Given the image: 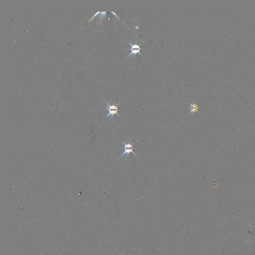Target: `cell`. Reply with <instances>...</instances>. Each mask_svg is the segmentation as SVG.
Listing matches in <instances>:
<instances>
[{"mask_svg": "<svg viewBox=\"0 0 255 255\" xmlns=\"http://www.w3.org/2000/svg\"><path fill=\"white\" fill-rule=\"evenodd\" d=\"M130 44V45L131 46V48L130 49H131V53L129 55L127 56V58L126 59H127L129 57H130L132 55H134L136 56V55L137 54V53H139L141 55L143 56L142 54L140 52V50H141V49L140 48V45H142L141 44L140 45H138V44H132V43H131V42H128Z\"/></svg>", "mask_w": 255, "mask_h": 255, "instance_id": "7a4b0ae2", "label": "cell"}, {"mask_svg": "<svg viewBox=\"0 0 255 255\" xmlns=\"http://www.w3.org/2000/svg\"><path fill=\"white\" fill-rule=\"evenodd\" d=\"M107 105V106H108V107L107 108V110H106L108 111H109V113H108V114L106 116V118L108 117H109V116H111L112 117H113L115 114H117V115L118 116H119L120 118L121 117V116L119 115L118 114V111L119 109H118V106H116V105H110L109 104L107 103H106Z\"/></svg>", "mask_w": 255, "mask_h": 255, "instance_id": "3957f363", "label": "cell"}, {"mask_svg": "<svg viewBox=\"0 0 255 255\" xmlns=\"http://www.w3.org/2000/svg\"><path fill=\"white\" fill-rule=\"evenodd\" d=\"M122 142L123 143V145L124 146V152L123 153V154H122L121 156H120V158L119 159H120V158H122V156H124V155H126V156H127V157H128L129 156V154L130 153H132L134 154L135 156H137V155L134 152V143H132V144H130V143H129V144H126L125 143L123 142L122 141Z\"/></svg>", "mask_w": 255, "mask_h": 255, "instance_id": "6da1fadb", "label": "cell"}, {"mask_svg": "<svg viewBox=\"0 0 255 255\" xmlns=\"http://www.w3.org/2000/svg\"><path fill=\"white\" fill-rule=\"evenodd\" d=\"M189 104L190 105V111L188 113V115L190 114L191 113H195L196 112H198V109H200V107L196 104H191L190 103H189Z\"/></svg>", "mask_w": 255, "mask_h": 255, "instance_id": "277c9868", "label": "cell"}]
</instances>
